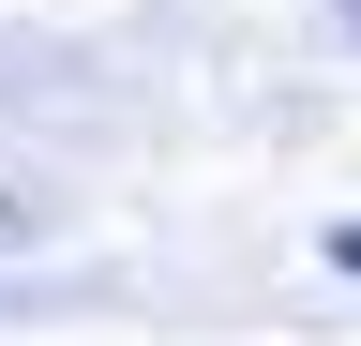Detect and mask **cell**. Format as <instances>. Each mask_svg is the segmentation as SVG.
<instances>
[{"mask_svg":"<svg viewBox=\"0 0 361 346\" xmlns=\"http://www.w3.org/2000/svg\"><path fill=\"white\" fill-rule=\"evenodd\" d=\"M331 256H346V271H361V226H331Z\"/></svg>","mask_w":361,"mask_h":346,"instance_id":"obj_1","label":"cell"},{"mask_svg":"<svg viewBox=\"0 0 361 346\" xmlns=\"http://www.w3.org/2000/svg\"><path fill=\"white\" fill-rule=\"evenodd\" d=\"M346 16H361V0H346Z\"/></svg>","mask_w":361,"mask_h":346,"instance_id":"obj_2","label":"cell"}]
</instances>
